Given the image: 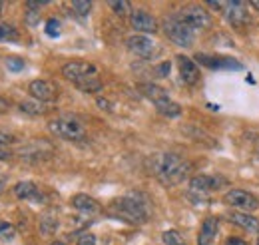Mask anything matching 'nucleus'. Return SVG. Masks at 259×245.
I'll use <instances>...</instances> for the list:
<instances>
[{"label": "nucleus", "mask_w": 259, "mask_h": 245, "mask_svg": "<svg viewBox=\"0 0 259 245\" xmlns=\"http://www.w3.org/2000/svg\"><path fill=\"white\" fill-rule=\"evenodd\" d=\"M112 214L118 215L120 219L134 223V225H142L148 221V210H146V203H142L140 199L136 197H122V199H116L112 203Z\"/></svg>", "instance_id": "obj_3"}, {"label": "nucleus", "mask_w": 259, "mask_h": 245, "mask_svg": "<svg viewBox=\"0 0 259 245\" xmlns=\"http://www.w3.org/2000/svg\"><path fill=\"white\" fill-rule=\"evenodd\" d=\"M14 235H16V227L0 219V239H8L10 241V239H14Z\"/></svg>", "instance_id": "obj_27"}, {"label": "nucleus", "mask_w": 259, "mask_h": 245, "mask_svg": "<svg viewBox=\"0 0 259 245\" xmlns=\"http://www.w3.org/2000/svg\"><path fill=\"white\" fill-rule=\"evenodd\" d=\"M4 187H6V178H4V176H0V193L4 191Z\"/></svg>", "instance_id": "obj_34"}, {"label": "nucleus", "mask_w": 259, "mask_h": 245, "mask_svg": "<svg viewBox=\"0 0 259 245\" xmlns=\"http://www.w3.org/2000/svg\"><path fill=\"white\" fill-rule=\"evenodd\" d=\"M138 92L142 94L144 98H148L154 106H160L163 102H167L169 100V96L167 92L163 90L162 86H158V84H152V82H144V84H138Z\"/></svg>", "instance_id": "obj_15"}, {"label": "nucleus", "mask_w": 259, "mask_h": 245, "mask_svg": "<svg viewBox=\"0 0 259 245\" xmlns=\"http://www.w3.org/2000/svg\"><path fill=\"white\" fill-rule=\"evenodd\" d=\"M28 92L38 102H54L58 98V86L48 80H32L28 84Z\"/></svg>", "instance_id": "obj_9"}, {"label": "nucleus", "mask_w": 259, "mask_h": 245, "mask_svg": "<svg viewBox=\"0 0 259 245\" xmlns=\"http://www.w3.org/2000/svg\"><path fill=\"white\" fill-rule=\"evenodd\" d=\"M229 221L245 231H251V233H257L259 231V219H255L251 214H245V212H231L229 214Z\"/></svg>", "instance_id": "obj_16"}, {"label": "nucleus", "mask_w": 259, "mask_h": 245, "mask_svg": "<svg viewBox=\"0 0 259 245\" xmlns=\"http://www.w3.org/2000/svg\"><path fill=\"white\" fill-rule=\"evenodd\" d=\"M162 243L163 245H186L184 237L176 231V229H167L162 233Z\"/></svg>", "instance_id": "obj_24"}, {"label": "nucleus", "mask_w": 259, "mask_h": 245, "mask_svg": "<svg viewBox=\"0 0 259 245\" xmlns=\"http://www.w3.org/2000/svg\"><path fill=\"white\" fill-rule=\"evenodd\" d=\"M14 195L18 199H40V191L34 182H18L14 185Z\"/></svg>", "instance_id": "obj_19"}, {"label": "nucleus", "mask_w": 259, "mask_h": 245, "mask_svg": "<svg viewBox=\"0 0 259 245\" xmlns=\"http://www.w3.org/2000/svg\"><path fill=\"white\" fill-rule=\"evenodd\" d=\"M72 10L78 14V16H88L90 14V10H92V2H88V0H74L72 2Z\"/></svg>", "instance_id": "obj_25"}, {"label": "nucleus", "mask_w": 259, "mask_h": 245, "mask_svg": "<svg viewBox=\"0 0 259 245\" xmlns=\"http://www.w3.org/2000/svg\"><path fill=\"white\" fill-rule=\"evenodd\" d=\"M50 245H64L62 241H54V243H50Z\"/></svg>", "instance_id": "obj_36"}, {"label": "nucleus", "mask_w": 259, "mask_h": 245, "mask_svg": "<svg viewBox=\"0 0 259 245\" xmlns=\"http://www.w3.org/2000/svg\"><path fill=\"white\" fill-rule=\"evenodd\" d=\"M226 245H247L243 239H239V237H229L226 241Z\"/></svg>", "instance_id": "obj_33"}, {"label": "nucleus", "mask_w": 259, "mask_h": 245, "mask_svg": "<svg viewBox=\"0 0 259 245\" xmlns=\"http://www.w3.org/2000/svg\"><path fill=\"white\" fill-rule=\"evenodd\" d=\"M0 40H4V42H14V40H18V30H16L12 24L0 22Z\"/></svg>", "instance_id": "obj_22"}, {"label": "nucleus", "mask_w": 259, "mask_h": 245, "mask_svg": "<svg viewBox=\"0 0 259 245\" xmlns=\"http://www.w3.org/2000/svg\"><path fill=\"white\" fill-rule=\"evenodd\" d=\"M169 72V62H165V64H162L160 68H158V74L162 76V78H165V74Z\"/></svg>", "instance_id": "obj_32"}, {"label": "nucleus", "mask_w": 259, "mask_h": 245, "mask_svg": "<svg viewBox=\"0 0 259 245\" xmlns=\"http://www.w3.org/2000/svg\"><path fill=\"white\" fill-rule=\"evenodd\" d=\"M226 178H220V176H195L190 180V189L194 193H207V191H213V189H220L222 185H226Z\"/></svg>", "instance_id": "obj_12"}, {"label": "nucleus", "mask_w": 259, "mask_h": 245, "mask_svg": "<svg viewBox=\"0 0 259 245\" xmlns=\"http://www.w3.org/2000/svg\"><path fill=\"white\" fill-rule=\"evenodd\" d=\"M163 30H165V36H167L174 44H178V46H182V48H190L195 40V30H192L188 24H184L178 16L165 18V20H163Z\"/></svg>", "instance_id": "obj_5"}, {"label": "nucleus", "mask_w": 259, "mask_h": 245, "mask_svg": "<svg viewBox=\"0 0 259 245\" xmlns=\"http://www.w3.org/2000/svg\"><path fill=\"white\" fill-rule=\"evenodd\" d=\"M56 227H58V221H56V217L52 219V217H44L42 221H40V229H42V233L44 235H50V233H54L56 231Z\"/></svg>", "instance_id": "obj_26"}, {"label": "nucleus", "mask_w": 259, "mask_h": 245, "mask_svg": "<svg viewBox=\"0 0 259 245\" xmlns=\"http://www.w3.org/2000/svg\"><path fill=\"white\" fill-rule=\"evenodd\" d=\"M226 18L227 22L233 26V28H237V30H241L243 26H247L249 24V12H247V4L245 2H239V0H235V2H227V8H226Z\"/></svg>", "instance_id": "obj_8"}, {"label": "nucleus", "mask_w": 259, "mask_h": 245, "mask_svg": "<svg viewBox=\"0 0 259 245\" xmlns=\"http://www.w3.org/2000/svg\"><path fill=\"white\" fill-rule=\"evenodd\" d=\"M110 8L114 10L116 16H128L130 12H134L128 0H112L110 2Z\"/></svg>", "instance_id": "obj_23"}, {"label": "nucleus", "mask_w": 259, "mask_h": 245, "mask_svg": "<svg viewBox=\"0 0 259 245\" xmlns=\"http://www.w3.org/2000/svg\"><path fill=\"white\" fill-rule=\"evenodd\" d=\"M48 130L60 138V140H68V142H80L86 138V128L74 116H60L56 120L48 124Z\"/></svg>", "instance_id": "obj_4"}, {"label": "nucleus", "mask_w": 259, "mask_h": 245, "mask_svg": "<svg viewBox=\"0 0 259 245\" xmlns=\"http://www.w3.org/2000/svg\"><path fill=\"white\" fill-rule=\"evenodd\" d=\"M251 6H253L255 10H259V0H253V2H251Z\"/></svg>", "instance_id": "obj_35"}, {"label": "nucleus", "mask_w": 259, "mask_h": 245, "mask_svg": "<svg viewBox=\"0 0 259 245\" xmlns=\"http://www.w3.org/2000/svg\"><path fill=\"white\" fill-rule=\"evenodd\" d=\"M130 24H132L134 30L142 32L144 36L146 34H154V32L158 30V20L150 12H146V10H134L130 14Z\"/></svg>", "instance_id": "obj_11"}, {"label": "nucleus", "mask_w": 259, "mask_h": 245, "mask_svg": "<svg viewBox=\"0 0 259 245\" xmlns=\"http://www.w3.org/2000/svg\"><path fill=\"white\" fill-rule=\"evenodd\" d=\"M178 60V68H180V76H182V80L188 84V86H194L199 82V68H197V64H195L192 58H188V56H178L176 58Z\"/></svg>", "instance_id": "obj_13"}, {"label": "nucleus", "mask_w": 259, "mask_h": 245, "mask_svg": "<svg viewBox=\"0 0 259 245\" xmlns=\"http://www.w3.org/2000/svg\"><path fill=\"white\" fill-rule=\"evenodd\" d=\"M190 164L178 153H160L154 161V174L163 185H178L186 180Z\"/></svg>", "instance_id": "obj_1"}, {"label": "nucleus", "mask_w": 259, "mask_h": 245, "mask_svg": "<svg viewBox=\"0 0 259 245\" xmlns=\"http://www.w3.org/2000/svg\"><path fill=\"white\" fill-rule=\"evenodd\" d=\"M209 8H215V10H222V12H226L227 8V2H222V0H207L205 2Z\"/></svg>", "instance_id": "obj_31"}, {"label": "nucleus", "mask_w": 259, "mask_h": 245, "mask_svg": "<svg viewBox=\"0 0 259 245\" xmlns=\"http://www.w3.org/2000/svg\"><path fill=\"white\" fill-rule=\"evenodd\" d=\"M128 48L140 58H152L156 54V42L144 34H134L128 38Z\"/></svg>", "instance_id": "obj_10"}, {"label": "nucleus", "mask_w": 259, "mask_h": 245, "mask_svg": "<svg viewBox=\"0 0 259 245\" xmlns=\"http://www.w3.org/2000/svg\"><path fill=\"white\" fill-rule=\"evenodd\" d=\"M224 203L233 208L235 212H245V214H251L259 208V199L245 189H229L224 195Z\"/></svg>", "instance_id": "obj_6"}, {"label": "nucleus", "mask_w": 259, "mask_h": 245, "mask_svg": "<svg viewBox=\"0 0 259 245\" xmlns=\"http://www.w3.org/2000/svg\"><path fill=\"white\" fill-rule=\"evenodd\" d=\"M76 245H96V237H94L92 233H82V235L78 237Z\"/></svg>", "instance_id": "obj_30"}, {"label": "nucleus", "mask_w": 259, "mask_h": 245, "mask_svg": "<svg viewBox=\"0 0 259 245\" xmlns=\"http://www.w3.org/2000/svg\"><path fill=\"white\" fill-rule=\"evenodd\" d=\"M184 24H188L192 30H203L211 26V14L201 6H186L176 14Z\"/></svg>", "instance_id": "obj_7"}, {"label": "nucleus", "mask_w": 259, "mask_h": 245, "mask_svg": "<svg viewBox=\"0 0 259 245\" xmlns=\"http://www.w3.org/2000/svg\"><path fill=\"white\" fill-rule=\"evenodd\" d=\"M12 136L10 134H4V132H0V159L2 161H6V159H10L12 157V150H10V146H12Z\"/></svg>", "instance_id": "obj_21"}, {"label": "nucleus", "mask_w": 259, "mask_h": 245, "mask_svg": "<svg viewBox=\"0 0 259 245\" xmlns=\"http://www.w3.org/2000/svg\"><path fill=\"white\" fill-rule=\"evenodd\" d=\"M195 60L207 68H227V70H241V64L235 62L233 58H215V56H205V54H197Z\"/></svg>", "instance_id": "obj_17"}, {"label": "nucleus", "mask_w": 259, "mask_h": 245, "mask_svg": "<svg viewBox=\"0 0 259 245\" xmlns=\"http://www.w3.org/2000/svg\"><path fill=\"white\" fill-rule=\"evenodd\" d=\"M2 6H4V4H2V2H0V8H2Z\"/></svg>", "instance_id": "obj_37"}, {"label": "nucleus", "mask_w": 259, "mask_h": 245, "mask_svg": "<svg viewBox=\"0 0 259 245\" xmlns=\"http://www.w3.org/2000/svg\"><path fill=\"white\" fill-rule=\"evenodd\" d=\"M257 245H259V237H257Z\"/></svg>", "instance_id": "obj_38"}, {"label": "nucleus", "mask_w": 259, "mask_h": 245, "mask_svg": "<svg viewBox=\"0 0 259 245\" xmlns=\"http://www.w3.org/2000/svg\"><path fill=\"white\" fill-rule=\"evenodd\" d=\"M72 206H74L78 212H82V214H96V212H100L98 201L94 197L86 195V193H76V195L72 197Z\"/></svg>", "instance_id": "obj_18"}, {"label": "nucleus", "mask_w": 259, "mask_h": 245, "mask_svg": "<svg viewBox=\"0 0 259 245\" xmlns=\"http://www.w3.org/2000/svg\"><path fill=\"white\" fill-rule=\"evenodd\" d=\"M218 231H220V219L218 217H205L201 227H199V233H197V245H211Z\"/></svg>", "instance_id": "obj_14"}, {"label": "nucleus", "mask_w": 259, "mask_h": 245, "mask_svg": "<svg viewBox=\"0 0 259 245\" xmlns=\"http://www.w3.org/2000/svg\"><path fill=\"white\" fill-rule=\"evenodd\" d=\"M20 112H24V114H30V116H42L44 112H46V108H44V104L42 102H38V100H34V102H20Z\"/></svg>", "instance_id": "obj_20"}, {"label": "nucleus", "mask_w": 259, "mask_h": 245, "mask_svg": "<svg viewBox=\"0 0 259 245\" xmlns=\"http://www.w3.org/2000/svg\"><path fill=\"white\" fill-rule=\"evenodd\" d=\"M46 34H48L50 38H56V36L60 34V22H58L56 18H50V20L46 22Z\"/></svg>", "instance_id": "obj_28"}, {"label": "nucleus", "mask_w": 259, "mask_h": 245, "mask_svg": "<svg viewBox=\"0 0 259 245\" xmlns=\"http://www.w3.org/2000/svg\"><path fill=\"white\" fill-rule=\"evenodd\" d=\"M257 153H259V150H257Z\"/></svg>", "instance_id": "obj_39"}, {"label": "nucleus", "mask_w": 259, "mask_h": 245, "mask_svg": "<svg viewBox=\"0 0 259 245\" xmlns=\"http://www.w3.org/2000/svg\"><path fill=\"white\" fill-rule=\"evenodd\" d=\"M6 68L10 70V72H20L22 68H24V62L20 60V58H6Z\"/></svg>", "instance_id": "obj_29"}, {"label": "nucleus", "mask_w": 259, "mask_h": 245, "mask_svg": "<svg viewBox=\"0 0 259 245\" xmlns=\"http://www.w3.org/2000/svg\"><path fill=\"white\" fill-rule=\"evenodd\" d=\"M62 76L86 94H96L102 90L98 68L90 62H68L62 66Z\"/></svg>", "instance_id": "obj_2"}]
</instances>
